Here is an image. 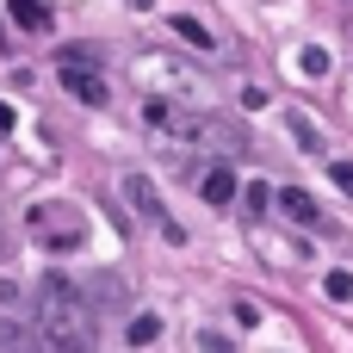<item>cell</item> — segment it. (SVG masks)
<instances>
[{"instance_id": "6da1fadb", "label": "cell", "mask_w": 353, "mask_h": 353, "mask_svg": "<svg viewBox=\"0 0 353 353\" xmlns=\"http://www.w3.org/2000/svg\"><path fill=\"white\" fill-rule=\"evenodd\" d=\"M37 335L50 341V353H93L99 323H93V304L74 292V279L43 273V285H37Z\"/></svg>"}, {"instance_id": "7a4b0ae2", "label": "cell", "mask_w": 353, "mask_h": 353, "mask_svg": "<svg viewBox=\"0 0 353 353\" xmlns=\"http://www.w3.org/2000/svg\"><path fill=\"white\" fill-rule=\"evenodd\" d=\"M25 223H31V236H37L43 248H56V254H68V248L87 242V211L68 205V199H43V205H31Z\"/></svg>"}, {"instance_id": "3957f363", "label": "cell", "mask_w": 353, "mask_h": 353, "mask_svg": "<svg viewBox=\"0 0 353 353\" xmlns=\"http://www.w3.org/2000/svg\"><path fill=\"white\" fill-rule=\"evenodd\" d=\"M56 81H62V93H68L74 105H105V99H112L105 81H99V68H81V56H62Z\"/></svg>"}, {"instance_id": "277c9868", "label": "cell", "mask_w": 353, "mask_h": 353, "mask_svg": "<svg viewBox=\"0 0 353 353\" xmlns=\"http://www.w3.org/2000/svg\"><path fill=\"white\" fill-rule=\"evenodd\" d=\"M0 353H50V341H43L37 329H25V323L0 316Z\"/></svg>"}, {"instance_id": "5b68a950", "label": "cell", "mask_w": 353, "mask_h": 353, "mask_svg": "<svg viewBox=\"0 0 353 353\" xmlns=\"http://www.w3.org/2000/svg\"><path fill=\"white\" fill-rule=\"evenodd\" d=\"M273 205H279V211H285L292 223H323V211H316V199H310V192H298V186H285V192H279Z\"/></svg>"}, {"instance_id": "8992f818", "label": "cell", "mask_w": 353, "mask_h": 353, "mask_svg": "<svg viewBox=\"0 0 353 353\" xmlns=\"http://www.w3.org/2000/svg\"><path fill=\"white\" fill-rule=\"evenodd\" d=\"M199 199H205V205H230V199H236V174H230V168H211V174L199 180Z\"/></svg>"}, {"instance_id": "52a82bcc", "label": "cell", "mask_w": 353, "mask_h": 353, "mask_svg": "<svg viewBox=\"0 0 353 353\" xmlns=\"http://www.w3.org/2000/svg\"><path fill=\"white\" fill-rule=\"evenodd\" d=\"M168 31H174V37H186L192 50H217V37H211V31H205L192 12H174V19H168Z\"/></svg>"}, {"instance_id": "ba28073f", "label": "cell", "mask_w": 353, "mask_h": 353, "mask_svg": "<svg viewBox=\"0 0 353 353\" xmlns=\"http://www.w3.org/2000/svg\"><path fill=\"white\" fill-rule=\"evenodd\" d=\"M124 192H130V205H137V211H149V217H161V199L149 192V180H143V174H130V180H124ZM161 230H168V217H161Z\"/></svg>"}, {"instance_id": "9c48e42d", "label": "cell", "mask_w": 353, "mask_h": 353, "mask_svg": "<svg viewBox=\"0 0 353 353\" xmlns=\"http://www.w3.org/2000/svg\"><path fill=\"white\" fill-rule=\"evenodd\" d=\"M124 341H130V347H149V341H161V316H149V310H143V316H130V335H124Z\"/></svg>"}, {"instance_id": "30bf717a", "label": "cell", "mask_w": 353, "mask_h": 353, "mask_svg": "<svg viewBox=\"0 0 353 353\" xmlns=\"http://www.w3.org/2000/svg\"><path fill=\"white\" fill-rule=\"evenodd\" d=\"M12 19H19L25 31H43V25H50V6H43V0H12Z\"/></svg>"}, {"instance_id": "8fae6325", "label": "cell", "mask_w": 353, "mask_h": 353, "mask_svg": "<svg viewBox=\"0 0 353 353\" xmlns=\"http://www.w3.org/2000/svg\"><path fill=\"white\" fill-rule=\"evenodd\" d=\"M292 137H298V149H304V155H323V137H316V124H310L304 112H292Z\"/></svg>"}, {"instance_id": "7c38bea8", "label": "cell", "mask_w": 353, "mask_h": 353, "mask_svg": "<svg viewBox=\"0 0 353 353\" xmlns=\"http://www.w3.org/2000/svg\"><path fill=\"white\" fill-rule=\"evenodd\" d=\"M298 68H304L310 81H323V74H329V50H316V43H310V50H298Z\"/></svg>"}, {"instance_id": "4fadbf2b", "label": "cell", "mask_w": 353, "mask_h": 353, "mask_svg": "<svg viewBox=\"0 0 353 353\" xmlns=\"http://www.w3.org/2000/svg\"><path fill=\"white\" fill-rule=\"evenodd\" d=\"M323 292H329L335 304H347V298H353V273H347V267H335V273L323 279Z\"/></svg>"}, {"instance_id": "5bb4252c", "label": "cell", "mask_w": 353, "mask_h": 353, "mask_svg": "<svg viewBox=\"0 0 353 353\" xmlns=\"http://www.w3.org/2000/svg\"><path fill=\"white\" fill-rule=\"evenodd\" d=\"M329 180H335V186L353 199V161H329Z\"/></svg>"}, {"instance_id": "9a60e30c", "label": "cell", "mask_w": 353, "mask_h": 353, "mask_svg": "<svg viewBox=\"0 0 353 353\" xmlns=\"http://www.w3.org/2000/svg\"><path fill=\"white\" fill-rule=\"evenodd\" d=\"M242 205H248V217H261V211H267V186H248V192H242Z\"/></svg>"}, {"instance_id": "2e32d148", "label": "cell", "mask_w": 353, "mask_h": 353, "mask_svg": "<svg viewBox=\"0 0 353 353\" xmlns=\"http://www.w3.org/2000/svg\"><path fill=\"white\" fill-rule=\"evenodd\" d=\"M12 124H19V112H12V105H6V99H0V137H6V130H12Z\"/></svg>"}, {"instance_id": "e0dca14e", "label": "cell", "mask_w": 353, "mask_h": 353, "mask_svg": "<svg viewBox=\"0 0 353 353\" xmlns=\"http://www.w3.org/2000/svg\"><path fill=\"white\" fill-rule=\"evenodd\" d=\"M205 353H230V335H205Z\"/></svg>"}, {"instance_id": "ac0fdd59", "label": "cell", "mask_w": 353, "mask_h": 353, "mask_svg": "<svg viewBox=\"0 0 353 353\" xmlns=\"http://www.w3.org/2000/svg\"><path fill=\"white\" fill-rule=\"evenodd\" d=\"M130 6H155V0H130Z\"/></svg>"}]
</instances>
